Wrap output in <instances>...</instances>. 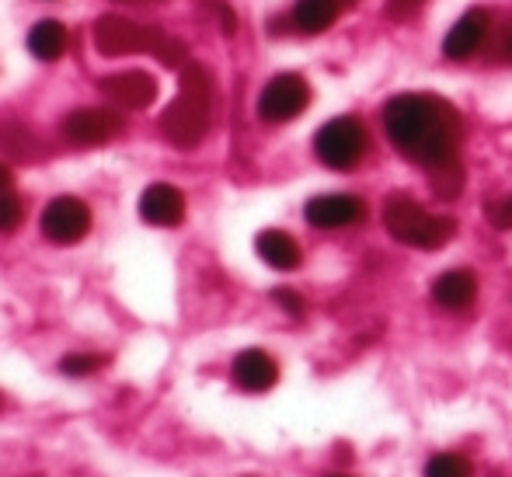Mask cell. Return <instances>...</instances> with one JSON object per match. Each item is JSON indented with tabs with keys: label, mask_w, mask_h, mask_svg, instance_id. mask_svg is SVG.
Segmentation results:
<instances>
[{
	"label": "cell",
	"mask_w": 512,
	"mask_h": 477,
	"mask_svg": "<svg viewBox=\"0 0 512 477\" xmlns=\"http://www.w3.org/2000/svg\"><path fill=\"white\" fill-rule=\"evenodd\" d=\"M95 46L102 56H136V53H157V46L164 42L161 28L140 25V21L126 18V14H102L91 28Z\"/></svg>",
	"instance_id": "5"
},
{
	"label": "cell",
	"mask_w": 512,
	"mask_h": 477,
	"mask_svg": "<svg viewBox=\"0 0 512 477\" xmlns=\"http://www.w3.org/2000/svg\"><path fill=\"white\" fill-rule=\"evenodd\" d=\"M366 126L356 119V115H338V119H328L314 136V154L324 168L331 171H352L359 168V161L366 157Z\"/></svg>",
	"instance_id": "4"
},
{
	"label": "cell",
	"mask_w": 512,
	"mask_h": 477,
	"mask_svg": "<svg viewBox=\"0 0 512 477\" xmlns=\"http://www.w3.org/2000/svg\"><path fill=\"white\" fill-rule=\"evenodd\" d=\"M384 133L405 161L432 171L457 157L464 140V115L446 98L408 91L384 105Z\"/></svg>",
	"instance_id": "1"
},
{
	"label": "cell",
	"mask_w": 512,
	"mask_h": 477,
	"mask_svg": "<svg viewBox=\"0 0 512 477\" xmlns=\"http://www.w3.org/2000/svg\"><path fill=\"white\" fill-rule=\"evenodd\" d=\"M338 4H342V7H349V4H356V0H338Z\"/></svg>",
	"instance_id": "28"
},
{
	"label": "cell",
	"mask_w": 512,
	"mask_h": 477,
	"mask_svg": "<svg viewBox=\"0 0 512 477\" xmlns=\"http://www.w3.org/2000/svg\"><path fill=\"white\" fill-rule=\"evenodd\" d=\"M272 300H276L290 317H304L307 314V303H304V296H300L297 289H272Z\"/></svg>",
	"instance_id": "23"
},
{
	"label": "cell",
	"mask_w": 512,
	"mask_h": 477,
	"mask_svg": "<svg viewBox=\"0 0 512 477\" xmlns=\"http://www.w3.org/2000/svg\"><path fill=\"white\" fill-rule=\"evenodd\" d=\"M488 25H492V14H488L485 7H471V11H467L464 18L446 32V39H443L446 60H457V63L471 60V56L481 49V42H485Z\"/></svg>",
	"instance_id": "13"
},
{
	"label": "cell",
	"mask_w": 512,
	"mask_h": 477,
	"mask_svg": "<svg viewBox=\"0 0 512 477\" xmlns=\"http://www.w3.org/2000/svg\"><path fill=\"white\" fill-rule=\"evenodd\" d=\"M25 223V199L14 192H0V234H14Z\"/></svg>",
	"instance_id": "22"
},
{
	"label": "cell",
	"mask_w": 512,
	"mask_h": 477,
	"mask_svg": "<svg viewBox=\"0 0 512 477\" xmlns=\"http://www.w3.org/2000/svg\"><path fill=\"white\" fill-rule=\"evenodd\" d=\"M0 154L7 161H21V164H39L46 157V147L39 143V136L25 126L14 115H0Z\"/></svg>",
	"instance_id": "14"
},
{
	"label": "cell",
	"mask_w": 512,
	"mask_h": 477,
	"mask_svg": "<svg viewBox=\"0 0 512 477\" xmlns=\"http://www.w3.org/2000/svg\"><path fill=\"white\" fill-rule=\"evenodd\" d=\"M488 223H492L495 230H512V195L495 199L492 206H488Z\"/></svg>",
	"instance_id": "24"
},
{
	"label": "cell",
	"mask_w": 512,
	"mask_h": 477,
	"mask_svg": "<svg viewBox=\"0 0 512 477\" xmlns=\"http://www.w3.org/2000/svg\"><path fill=\"white\" fill-rule=\"evenodd\" d=\"M91 223H95V216L81 195H56L42 206L39 216L42 237L56 248H70V244L84 241L91 234Z\"/></svg>",
	"instance_id": "6"
},
{
	"label": "cell",
	"mask_w": 512,
	"mask_h": 477,
	"mask_svg": "<svg viewBox=\"0 0 512 477\" xmlns=\"http://www.w3.org/2000/svg\"><path fill=\"white\" fill-rule=\"evenodd\" d=\"M11 185H14L11 168H7V164H0V192H11Z\"/></svg>",
	"instance_id": "26"
},
{
	"label": "cell",
	"mask_w": 512,
	"mask_h": 477,
	"mask_svg": "<svg viewBox=\"0 0 512 477\" xmlns=\"http://www.w3.org/2000/svg\"><path fill=\"white\" fill-rule=\"evenodd\" d=\"M310 105V84L300 74H276L258 95V119L283 126L304 115Z\"/></svg>",
	"instance_id": "7"
},
{
	"label": "cell",
	"mask_w": 512,
	"mask_h": 477,
	"mask_svg": "<svg viewBox=\"0 0 512 477\" xmlns=\"http://www.w3.org/2000/svg\"><path fill=\"white\" fill-rule=\"evenodd\" d=\"M67 49H70V32H67V25H63V21L46 18V21H39L32 32H28V53H32L35 60L56 63L63 53H67Z\"/></svg>",
	"instance_id": "17"
},
{
	"label": "cell",
	"mask_w": 512,
	"mask_h": 477,
	"mask_svg": "<svg viewBox=\"0 0 512 477\" xmlns=\"http://www.w3.org/2000/svg\"><path fill=\"white\" fill-rule=\"evenodd\" d=\"M425 477H474V464L464 453H439L425 464Z\"/></svg>",
	"instance_id": "21"
},
{
	"label": "cell",
	"mask_w": 512,
	"mask_h": 477,
	"mask_svg": "<svg viewBox=\"0 0 512 477\" xmlns=\"http://www.w3.org/2000/svg\"><path fill=\"white\" fill-rule=\"evenodd\" d=\"M384 227L394 241L408 244V248H415V251H439L457 234V220H453V216L429 213V209L411 199V195H387Z\"/></svg>",
	"instance_id": "3"
},
{
	"label": "cell",
	"mask_w": 512,
	"mask_h": 477,
	"mask_svg": "<svg viewBox=\"0 0 512 477\" xmlns=\"http://www.w3.org/2000/svg\"><path fill=\"white\" fill-rule=\"evenodd\" d=\"M122 133V115L115 108H77L63 119V136L70 147H102Z\"/></svg>",
	"instance_id": "8"
},
{
	"label": "cell",
	"mask_w": 512,
	"mask_h": 477,
	"mask_svg": "<svg viewBox=\"0 0 512 477\" xmlns=\"http://www.w3.org/2000/svg\"><path fill=\"white\" fill-rule=\"evenodd\" d=\"M230 377L244 394H265L279 383V363L265 349H244L230 363Z\"/></svg>",
	"instance_id": "12"
},
{
	"label": "cell",
	"mask_w": 512,
	"mask_h": 477,
	"mask_svg": "<svg viewBox=\"0 0 512 477\" xmlns=\"http://www.w3.org/2000/svg\"><path fill=\"white\" fill-rule=\"evenodd\" d=\"M255 251L269 269H279V272H293L304 262V251H300L297 237L286 234V230H262V234L255 237Z\"/></svg>",
	"instance_id": "15"
},
{
	"label": "cell",
	"mask_w": 512,
	"mask_h": 477,
	"mask_svg": "<svg viewBox=\"0 0 512 477\" xmlns=\"http://www.w3.org/2000/svg\"><path fill=\"white\" fill-rule=\"evenodd\" d=\"M432 300L443 310H467L474 300H478V279L467 269H450L432 283Z\"/></svg>",
	"instance_id": "16"
},
{
	"label": "cell",
	"mask_w": 512,
	"mask_h": 477,
	"mask_svg": "<svg viewBox=\"0 0 512 477\" xmlns=\"http://www.w3.org/2000/svg\"><path fill=\"white\" fill-rule=\"evenodd\" d=\"M429 178H432V192H436L439 199H457V195L464 192V168H460L457 157L439 164V168H432Z\"/></svg>",
	"instance_id": "19"
},
{
	"label": "cell",
	"mask_w": 512,
	"mask_h": 477,
	"mask_svg": "<svg viewBox=\"0 0 512 477\" xmlns=\"http://www.w3.org/2000/svg\"><path fill=\"white\" fill-rule=\"evenodd\" d=\"M185 209H189L185 192L171 182H154L140 195V216H143V223H150V227H164V230L182 227Z\"/></svg>",
	"instance_id": "11"
},
{
	"label": "cell",
	"mask_w": 512,
	"mask_h": 477,
	"mask_svg": "<svg viewBox=\"0 0 512 477\" xmlns=\"http://www.w3.org/2000/svg\"><path fill=\"white\" fill-rule=\"evenodd\" d=\"M307 223L317 230H345L356 227L359 220L366 216V202L359 195L349 192H331V195H314L304 209Z\"/></svg>",
	"instance_id": "9"
},
{
	"label": "cell",
	"mask_w": 512,
	"mask_h": 477,
	"mask_svg": "<svg viewBox=\"0 0 512 477\" xmlns=\"http://www.w3.org/2000/svg\"><path fill=\"white\" fill-rule=\"evenodd\" d=\"M502 60L512 63V28H509L506 35H502Z\"/></svg>",
	"instance_id": "27"
},
{
	"label": "cell",
	"mask_w": 512,
	"mask_h": 477,
	"mask_svg": "<svg viewBox=\"0 0 512 477\" xmlns=\"http://www.w3.org/2000/svg\"><path fill=\"white\" fill-rule=\"evenodd\" d=\"M422 4H425V0H387V11L398 14V18H401V14L418 11V7H422Z\"/></svg>",
	"instance_id": "25"
},
{
	"label": "cell",
	"mask_w": 512,
	"mask_h": 477,
	"mask_svg": "<svg viewBox=\"0 0 512 477\" xmlns=\"http://www.w3.org/2000/svg\"><path fill=\"white\" fill-rule=\"evenodd\" d=\"M213 126V77L203 63H185L178 77V95L157 119L161 136L178 150H192L206 140Z\"/></svg>",
	"instance_id": "2"
},
{
	"label": "cell",
	"mask_w": 512,
	"mask_h": 477,
	"mask_svg": "<svg viewBox=\"0 0 512 477\" xmlns=\"http://www.w3.org/2000/svg\"><path fill=\"white\" fill-rule=\"evenodd\" d=\"M102 95L119 108H129V112H143L157 101V81L147 74V70H119V74L102 77Z\"/></svg>",
	"instance_id": "10"
},
{
	"label": "cell",
	"mask_w": 512,
	"mask_h": 477,
	"mask_svg": "<svg viewBox=\"0 0 512 477\" xmlns=\"http://www.w3.org/2000/svg\"><path fill=\"white\" fill-rule=\"evenodd\" d=\"M328 477H349V474H328Z\"/></svg>",
	"instance_id": "29"
},
{
	"label": "cell",
	"mask_w": 512,
	"mask_h": 477,
	"mask_svg": "<svg viewBox=\"0 0 512 477\" xmlns=\"http://www.w3.org/2000/svg\"><path fill=\"white\" fill-rule=\"evenodd\" d=\"M338 0H297L293 4V28L304 35H321L335 25L338 18Z\"/></svg>",
	"instance_id": "18"
},
{
	"label": "cell",
	"mask_w": 512,
	"mask_h": 477,
	"mask_svg": "<svg viewBox=\"0 0 512 477\" xmlns=\"http://www.w3.org/2000/svg\"><path fill=\"white\" fill-rule=\"evenodd\" d=\"M108 366V356L102 352H70V356L60 359V373L63 377H74V380H84V377H95Z\"/></svg>",
	"instance_id": "20"
}]
</instances>
